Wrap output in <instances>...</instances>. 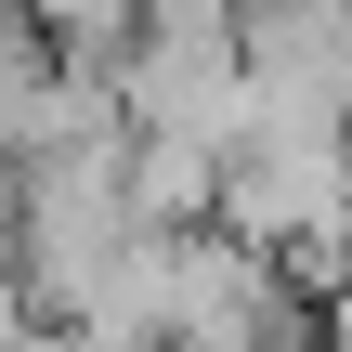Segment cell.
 Returning a JSON list of instances; mask_svg holds the SVG:
<instances>
[{
	"label": "cell",
	"mask_w": 352,
	"mask_h": 352,
	"mask_svg": "<svg viewBox=\"0 0 352 352\" xmlns=\"http://www.w3.org/2000/svg\"><path fill=\"white\" fill-rule=\"evenodd\" d=\"M118 104L131 131H183V144H248L261 91H248V13L235 0H144V26L118 39Z\"/></svg>",
	"instance_id": "1"
},
{
	"label": "cell",
	"mask_w": 352,
	"mask_h": 352,
	"mask_svg": "<svg viewBox=\"0 0 352 352\" xmlns=\"http://www.w3.org/2000/svg\"><path fill=\"white\" fill-rule=\"evenodd\" d=\"M314 287L235 222H170V352H300Z\"/></svg>",
	"instance_id": "2"
}]
</instances>
